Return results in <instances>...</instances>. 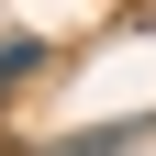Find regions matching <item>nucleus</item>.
Returning <instances> with one entry per match:
<instances>
[{
    "mask_svg": "<svg viewBox=\"0 0 156 156\" xmlns=\"http://www.w3.org/2000/svg\"><path fill=\"white\" fill-rule=\"evenodd\" d=\"M34 67H45V45H34V34H0V101H11Z\"/></svg>",
    "mask_w": 156,
    "mask_h": 156,
    "instance_id": "obj_1",
    "label": "nucleus"
}]
</instances>
